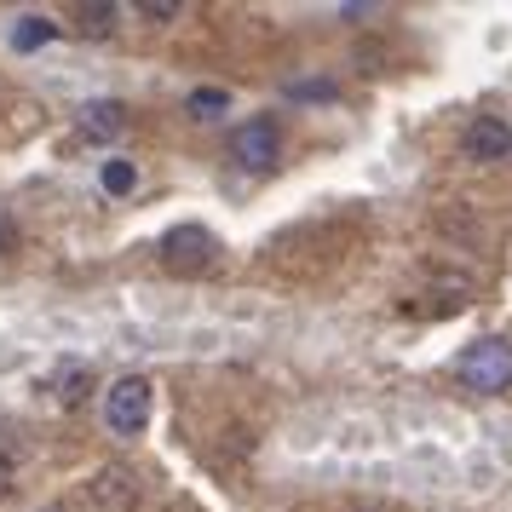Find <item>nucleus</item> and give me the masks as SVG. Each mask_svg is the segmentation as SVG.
<instances>
[{
  "mask_svg": "<svg viewBox=\"0 0 512 512\" xmlns=\"http://www.w3.org/2000/svg\"><path fill=\"white\" fill-rule=\"evenodd\" d=\"M461 150L472 156V162H501V156L512 150V133H507L495 116H478V121L461 133Z\"/></svg>",
  "mask_w": 512,
  "mask_h": 512,
  "instance_id": "39448f33",
  "label": "nucleus"
},
{
  "mask_svg": "<svg viewBox=\"0 0 512 512\" xmlns=\"http://www.w3.org/2000/svg\"><path fill=\"white\" fill-rule=\"evenodd\" d=\"M455 374H461V386H472V392H507L512 386V340H501V334L495 340H478L455 363Z\"/></svg>",
  "mask_w": 512,
  "mask_h": 512,
  "instance_id": "f257e3e1",
  "label": "nucleus"
},
{
  "mask_svg": "<svg viewBox=\"0 0 512 512\" xmlns=\"http://www.w3.org/2000/svg\"><path fill=\"white\" fill-rule=\"evenodd\" d=\"M185 110L190 116H225V110H231V93H225V87H196V93L185 98Z\"/></svg>",
  "mask_w": 512,
  "mask_h": 512,
  "instance_id": "9d476101",
  "label": "nucleus"
},
{
  "mask_svg": "<svg viewBox=\"0 0 512 512\" xmlns=\"http://www.w3.org/2000/svg\"><path fill=\"white\" fill-rule=\"evenodd\" d=\"M104 420L116 438H139L144 420H150V380L144 374H121L116 386L104 392Z\"/></svg>",
  "mask_w": 512,
  "mask_h": 512,
  "instance_id": "f03ea898",
  "label": "nucleus"
},
{
  "mask_svg": "<svg viewBox=\"0 0 512 512\" xmlns=\"http://www.w3.org/2000/svg\"><path fill=\"white\" fill-rule=\"evenodd\" d=\"M98 179H104V190H110V196H127V190L139 185L133 162H104V173H98Z\"/></svg>",
  "mask_w": 512,
  "mask_h": 512,
  "instance_id": "f8f14e48",
  "label": "nucleus"
},
{
  "mask_svg": "<svg viewBox=\"0 0 512 512\" xmlns=\"http://www.w3.org/2000/svg\"><path fill=\"white\" fill-rule=\"evenodd\" d=\"M162 259H167V271L196 277V271H208L213 259H219V236L202 231V225H173L162 236Z\"/></svg>",
  "mask_w": 512,
  "mask_h": 512,
  "instance_id": "7ed1b4c3",
  "label": "nucleus"
},
{
  "mask_svg": "<svg viewBox=\"0 0 512 512\" xmlns=\"http://www.w3.org/2000/svg\"><path fill=\"white\" fill-rule=\"evenodd\" d=\"M93 501L110 507V512H127L133 501H139V478H133L127 466H104V472L93 478Z\"/></svg>",
  "mask_w": 512,
  "mask_h": 512,
  "instance_id": "423d86ee",
  "label": "nucleus"
},
{
  "mask_svg": "<svg viewBox=\"0 0 512 512\" xmlns=\"http://www.w3.org/2000/svg\"><path fill=\"white\" fill-rule=\"evenodd\" d=\"M328 93H334L328 81H305V87H300V98H328Z\"/></svg>",
  "mask_w": 512,
  "mask_h": 512,
  "instance_id": "2eb2a0df",
  "label": "nucleus"
},
{
  "mask_svg": "<svg viewBox=\"0 0 512 512\" xmlns=\"http://www.w3.org/2000/svg\"><path fill=\"white\" fill-rule=\"evenodd\" d=\"M116 6H110V0H93V6H75V29H81V35H93V41H104V35H110V29H116Z\"/></svg>",
  "mask_w": 512,
  "mask_h": 512,
  "instance_id": "6e6552de",
  "label": "nucleus"
},
{
  "mask_svg": "<svg viewBox=\"0 0 512 512\" xmlns=\"http://www.w3.org/2000/svg\"><path fill=\"white\" fill-rule=\"evenodd\" d=\"M231 162H236V167H254V173L277 167V162H282V133H277V121H271V116L242 121V127L231 133Z\"/></svg>",
  "mask_w": 512,
  "mask_h": 512,
  "instance_id": "20e7f679",
  "label": "nucleus"
},
{
  "mask_svg": "<svg viewBox=\"0 0 512 512\" xmlns=\"http://www.w3.org/2000/svg\"><path fill=\"white\" fill-rule=\"evenodd\" d=\"M121 127H127V110H121L116 98H93V104H81V133H87V139H116Z\"/></svg>",
  "mask_w": 512,
  "mask_h": 512,
  "instance_id": "0eeeda50",
  "label": "nucleus"
},
{
  "mask_svg": "<svg viewBox=\"0 0 512 512\" xmlns=\"http://www.w3.org/2000/svg\"><path fill=\"white\" fill-rule=\"evenodd\" d=\"M144 18H179V0H144Z\"/></svg>",
  "mask_w": 512,
  "mask_h": 512,
  "instance_id": "ddd939ff",
  "label": "nucleus"
},
{
  "mask_svg": "<svg viewBox=\"0 0 512 512\" xmlns=\"http://www.w3.org/2000/svg\"><path fill=\"white\" fill-rule=\"evenodd\" d=\"M52 35H58V24L29 12V18H18V29H12V47H18V52H35V47H47Z\"/></svg>",
  "mask_w": 512,
  "mask_h": 512,
  "instance_id": "1a4fd4ad",
  "label": "nucleus"
},
{
  "mask_svg": "<svg viewBox=\"0 0 512 512\" xmlns=\"http://www.w3.org/2000/svg\"><path fill=\"white\" fill-rule=\"evenodd\" d=\"M87 386H93V374L81 369V363H70V369L58 374V403H70V409H75V403L87 397Z\"/></svg>",
  "mask_w": 512,
  "mask_h": 512,
  "instance_id": "9b49d317",
  "label": "nucleus"
},
{
  "mask_svg": "<svg viewBox=\"0 0 512 512\" xmlns=\"http://www.w3.org/2000/svg\"><path fill=\"white\" fill-rule=\"evenodd\" d=\"M12 248H18V225H12V219L0 213V259L12 254Z\"/></svg>",
  "mask_w": 512,
  "mask_h": 512,
  "instance_id": "4468645a",
  "label": "nucleus"
},
{
  "mask_svg": "<svg viewBox=\"0 0 512 512\" xmlns=\"http://www.w3.org/2000/svg\"><path fill=\"white\" fill-rule=\"evenodd\" d=\"M12 484V461H6V455H0V489Z\"/></svg>",
  "mask_w": 512,
  "mask_h": 512,
  "instance_id": "dca6fc26",
  "label": "nucleus"
}]
</instances>
